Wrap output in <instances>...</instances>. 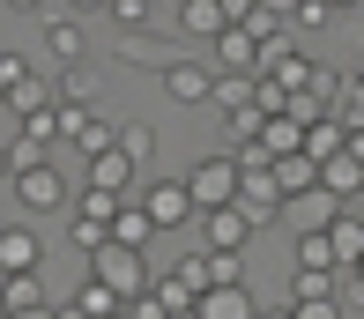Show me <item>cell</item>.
<instances>
[{
  "instance_id": "1",
  "label": "cell",
  "mask_w": 364,
  "mask_h": 319,
  "mask_svg": "<svg viewBox=\"0 0 364 319\" xmlns=\"http://www.w3.org/2000/svg\"><path fill=\"white\" fill-rule=\"evenodd\" d=\"M90 282H105L112 297H119V305H134V297H149V260L134 253V245H97L90 253Z\"/></svg>"
},
{
  "instance_id": "2",
  "label": "cell",
  "mask_w": 364,
  "mask_h": 319,
  "mask_svg": "<svg viewBox=\"0 0 364 319\" xmlns=\"http://www.w3.org/2000/svg\"><path fill=\"white\" fill-rule=\"evenodd\" d=\"M186 193H193V208H230V200H238V156H230V148H216V156H201L186 171Z\"/></svg>"
},
{
  "instance_id": "3",
  "label": "cell",
  "mask_w": 364,
  "mask_h": 319,
  "mask_svg": "<svg viewBox=\"0 0 364 319\" xmlns=\"http://www.w3.org/2000/svg\"><path fill=\"white\" fill-rule=\"evenodd\" d=\"M141 215H149V230H178V223H201V208H193L186 178H149V186H141Z\"/></svg>"
},
{
  "instance_id": "4",
  "label": "cell",
  "mask_w": 364,
  "mask_h": 319,
  "mask_svg": "<svg viewBox=\"0 0 364 319\" xmlns=\"http://www.w3.org/2000/svg\"><path fill=\"white\" fill-rule=\"evenodd\" d=\"M8 186H15V200H23V208H38V215L68 208V193H75V186H68V171H60V156H53V163H23Z\"/></svg>"
},
{
  "instance_id": "5",
  "label": "cell",
  "mask_w": 364,
  "mask_h": 319,
  "mask_svg": "<svg viewBox=\"0 0 364 319\" xmlns=\"http://www.w3.org/2000/svg\"><path fill=\"white\" fill-rule=\"evenodd\" d=\"M156 75H164V97H171V104H208V97H216V67L208 60H164Z\"/></svg>"
},
{
  "instance_id": "6",
  "label": "cell",
  "mask_w": 364,
  "mask_h": 319,
  "mask_svg": "<svg viewBox=\"0 0 364 319\" xmlns=\"http://www.w3.org/2000/svg\"><path fill=\"white\" fill-rule=\"evenodd\" d=\"M245 245H253V215H245L238 200L201 215V253H245Z\"/></svg>"
},
{
  "instance_id": "7",
  "label": "cell",
  "mask_w": 364,
  "mask_h": 319,
  "mask_svg": "<svg viewBox=\"0 0 364 319\" xmlns=\"http://www.w3.org/2000/svg\"><path fill=\"white\" fill-rule=\"evenodd\" d=\"M238 208L253 215V230L260 223H283V193H275V171L260 163V171H238Z\"/></svg>"
},
{
  "instance_id": "8",
  "label": "cell",
  "mask_w": 364,
  "mask_h": 319,
  "mask_svg": "<svg viewBox=\"0 0 364 319\" xmlns=\"http://www.w3.org/2000/svg\"><path fill=\"white\" fill-rule=\"evenodd\" d=\"M112 126L105 112H60V148H75V156H97V148H112Z\"/></svg>"
},
{
  "instance_id": "9",
  "label": "cell",
  "mask_w": 364,
  "mask_h": 319,
  "mask_svg": "<svg viewBox=\"0 0 364 319\" xmlns=\"http://www.w3.org/2000/svg\"><path fill=\"white\" fill-rule=\"evenodd\" d=\"M327 253H335L342 275L364 260V208H335V223H327Z\"/></svg>"
},
{
  "instance_id": "10",
  "label": "cell",
  "mask_w": 364,
  "mask_h": 319,
  "mask_svg": "<svg viewBox=\"0 0 364 319\" xmlns=\"http://www.w3.org/2000/svg\"><path fill=\"white\" fill-rule=\"evenodd\" d=\"M208 45H216V67H223V75H260V45L245 38L238 23H223L216 38H208Z\"/></svg>"
},
{
  "instance_id": "11",
  "label": "cell",
  "mask_w": 364,
  "mask_h": 319,
  "mask_svg": "<svg viewBox=\"0 0 364 319\" xmlns=\"http://www.w3.org/2000/svg\"><path fill=\"white\" fill-rule=\"evenodd\" d=\"M320 193H335V200H342V208H350V200L364 193V163L350 156V148H335V156H327V163H320Z\"/></svg>"
},
{
  "instance_id": "12",
  "label": "cell",
  "mask_w": 364,
  "mask_h": 319,
  "mask_svg": "<svg viewBox=\"0 0 364 319\" xmlns=\"http://www.w3.org/2000/svg\"><path fill=\"white\" fill-rule=\"evenodd\" d=\"M38 260H45L38 230H0V275H38Z\"/></svg>"
},
{
  "instance_id": "13",
  "label": "cell",
  "mask_w": 364,
  "mask_h": 319,
  "mask_svg": "<svg viewBox=\"0 0 364 319\" xmlns=\"http://www.w3.org/2000/svg\"><path fill=\"white\" fill-rule=\"evenodd\" d=\"M335 208H342V200H335V193H320V186H312V193H290V200H283V215L297 223V238H305V230H327V223H335Z\"/></svg>"
},
{
  "instance_id": "14",
  "label": "cell",
  "mask_w": 364,
  "mask_h": 319,
  "mask_svg": "<svg viewBox=\"0 0 364 319\" xmlns=\"http://www.w3.org/2000/svg\"><path fill=\"white\" fill-rule=\"evenodd\" d=\"M68 208H75V223H82V230H105V238H112L119 193H97V186H82V193H68Z\"/></svg>"
},
{
  "instance_id": "15",
  "label": "cell",
  "mask_w": 364,
  "mask_h": 319,
  "mask_svg": "<svg viewBox=\"0 0 364 319\" xmlns=\"http://www.w3.org/2000/svg\"><path fill=\"white\" fill-rule=\"evenodd\" d=\"M45 53H53V67H82V23L75 15H45Z\"/></svg>"
},
{
  "instance_id": "16",
  "label": "cell",
  "mask_w": 364,
  "mask_h": 319,
  "mask_svg": "<svg viewBox=\"0 0 364 319\" xmlns=\"http://www.w3.org/2000/svg\"><path fill=\"white\" fill-rule=\"evenodd\" d=\"M201 319H253V290L245 282H223V290H201Z\"/></svg>"
},
{
  "instance_id": "17",
  "label": "cell",
  "mask_w": 364,
  "mask_h": 319,
  "mask_svg": "<svg viewBox=\"0 0 364 319\" xmlns=\"http://www.w3.org/2000/svg\"><path fill=\"white\" fill-rule=\"evenodd\" d=\"M90 186H97V193H119V200H127V186H134V163H127L119 148H97V156H90Z\"/></svg>"
},
{
  "instance_id": "18",
  "label": "cell",
  "mask_w": 364,
  "mask_h": 319,
  "mask_svg": "<svg viewBox=\"0 0 364 319\" xmlns=\"http://www.w3.org/2000/svg\"><path fill=\"white\" fill-rule=\"evenodd\" d=\"M268 171H275V193H283V200H290V193H312V186H320V163H312L305 148H297V156H275Z\"/></svg>"
},
{
  "instance_id": "19",
  "label": "cell",
  "mask_w": 364,
  "mask_h": 319,
  "mask_svg": "<svg viewBox=\"0 0 364 319\" xmlns=\"http://www.w3.org/2000/svg\"><path fill=\"white\" fill-rule=\"evenodd\" d=\"M149 238H156V230H149V215H141V200H119V215H112V245H134V253H141Z\"/></svg>"
},
{
  "instance_id": "20",
  "label": "cell",
  "mask_w": 364,
  "mask_h": 319,
  "mask_svg": "<svg viewBox=\"0 0 364 319\" xmlns=\"http://www.w3.org/2000/svg\"><path fill=\"white\" fill-rule=\"evenodd\" d=\"M342 141H350V126H342L335 112H327V119H312V126H305V156H312V163H327V156H335Z\"/></svg>"
},
{
  "instance_id": "21",
  "label": "cell",
  "mask_w": 364,
  "mask_h": 319,
  "mask_svg": "<svg viewBox=\"0 0 364 319\" xmlns=\"http://www.w3.org/2000/svg\"><path fill=\"white\" fill-rule=\"evenodd\" d=\"M112 148H119L127 163H156V126H141V119H127L119 134H112Z\"/></svg>"
},
{
  "instance_id": "22",
  "label": "cell",
  "mask_w": 364,
  "mask_h": 319,
  "mask_svg": "<svg viewBox=\"0 0 364 319\" xmlns=\"http://www.w3.org/2000/svg\"><path fill=\"white\" fill-rule=\"evenodd\" d=\"M178 30H186V38H216L223 8H216V0H178Z\"/></svg>"
},
{
  "instance_id": "23",
  "label": "cell",
  "mask_w": 364,
  "mask_h": 319,
  "mask_svg": "<svg viewBox=\"0 0 364 319\" xmlns=\"http://www.w3.org/2000/svg\"><path fill=\"white\" fill-rule=\"evenodd\" d=\"M30 305H53L38 290V275H0V312H30Z\"/></svg>"
},
{
  "instance_id": "24",
  "label": "cell",
  "mask_w": 364,
  "mask_h": 319,
  "mask_svg": "<svg viewBox=\"0 0 364 319\" xmlns=\"http://www.w3.org/2000/svg\"><path fill=\"white\" fill-rule=\"evenodd\" d=\"M342 275H312V267H290V305H312V297H335Z\"/></svg>"
},
{
  "instance_id": "25",
  "label": "cell",
  "mask_w": 364,
  "mask_h": 319,
  "mask_svg": "<svg viewBox=\"0 0 364 319\" xmlns=\"http://www.w3.org/2000/svg\"><path fill=\"white\" fill-rule=\"evenodd\" d=\"M297 267H312V275H342L335 253H327V230H305V238H297Z\"/></svg>"
},
{
  "instance_id": "26",
  "label": "cell",
  "mask_w": 364,
  "mask_h": 319,
  "mask_svg": "<svg viewBox=\"0 0 364 319\" xmlns=\"http://www.w3.org/2000/svg\"><path fill=\"white\" fill-rule=\"evenodd\" d=\"M45 104H53V82H38V75H30L23 90L8 97V112H15V119H30V112H45Z\"/></svg>"
},
{
  "instance_id": "27",
  "label": "cell",
  "mask_w": 364,
  "mask_h": 319,
  "mask_svg": "<svg viewBox=\"0 0 364 319\" xmlns=\"http://www.w3.org/2000/svg\"><path fill=\"white\" fill-rule=\"evenodd\" d=\"M105 15H112L119 30H141L149 15H156V0H105Z\"/></svg>"
},
{
  "instance_id": "28",
  "label": "cell",
  "mask_w": 364,
  "mask_h": 319,
  "mask_svg": "<svg viewBox=\"0 0 364 319\" xmlns=\"http://www.w3.org/2000/svg\"><path fill=\"white\" fill-rule=\"evenodd\" d=\"M223 282H245V253H208V290Z\"/></svg>"
},
{
  "instance_id": "29",
  "label": "cell",
  "mask_w": 364,
  "mask_h": 319,
  "mask_svg": "<svg viewBox=\"0 0 364 319\" xmlns=\"http://www.w3.org/2000/svg\"><path fill=\"white\" fill-rule=\"evenodd\" d=\"M30 82V67H23V53H0V104H8L15 90Z\"/></svg>"
},
{
  "instance_id": "30",
  "label": "cell",
  "mask_w": 364,
  "mask_h": 319,
  "mask_svg": "<svg viewBox=\"0 0 364 319\" xmlns=\"http://www.w3.org/2000/svg\"><path fill=\"white\" fill-rule=\"evenodd\" d=\"M290 319H342V297H312V305H290Z\"/></svg>"
},
{
  "instance_id": "31",
  "label": "cell",
  "mask_w": 364,
  "mask_h": 319,
  "mask_svg": "<svg viewBox=\"0 0 364 319\" xmlns=\"http://www.w3.org/2000/svg\"><path fill=\"white\" fill-rule=\"evenodd\" d=\"M290 15H297V23H305V30H320L327 15H335V8H327V0H290Z\"/></svg>"
},
{
  "instance_id": "32",
  "label": "cell",
  "mask_w": 364,
  "mask_h": 319,
  "mask_svg": "<svg viewBox=\"0 0 364 319\" xmlns=\"http://www.w3.org/2000/svg\"><path fill=\"white\" fill-rule=\"evenodd\" d=\"M119 319H171V312H164V305H156V297H134V305H127Z\"/></svg>"
},
{
  "instance_id": "33",
  "label": "cell",
  "mask_w": 364,
  "mask_h": 319,
  "mask_svg": "<svg viewBox=\"0 0 364 319\" xmlns=\"http://www.w3.org/2000/svg\"><path fill=\"white\" fill-rule=\"evenodd\" d=\"M223 8V23H245V15H253V0H216Z\"/></svg>"
},
{
  "instance_id": "34",
  "label": "cell",
  "mask_w": 364,
  "mask_h": 319,
  "mask_svg": "<svg viewBox=\"0 0 364 319\" xmlns=\"http://www.w3.org/2000/svg\"><path fill=\"white\" fill-rule=\"evenodd\" d=\"M0 319H53V305H30V312H0Z\"/></svg>"
},
{
  "instance_id": "35",
  "label": "cell",
  "mask_w": 364,
  "mask_h": 319,
  "mask_svg": "<svg viewBox=\"0 0 364 319\" xmlns=\"http://www.w3.org/2000/svg\"><path fill=\"white\" fill-rule=\"evenodd\" d=\"M8 8H23V15H38V8H45V0H8Z\"/></svg>"
},
{
  "instance_id": "36",
  "label": "cell",
  "mask_w": 364,
  "mask_h": 319,
  "mask_svg": "<svg viewBox=\"0 0 364 319\" xmlns=\"http://www.w3.org/2000/svg\"><path fill=\"white\" fill-rule=\"evenodd\" d=\"M350 282H357V297H364V260H357V267H350Z\"/></svg>"
},
{
  "instance_id": "37",
  "label": "cell",
  "mask_w": 364,
  "mask_h": 319,
  "mask_svg": "<svg viewBox=\"0 0 364 319\" xmlns=\"http://www.w3.org/2000/svg\"><path fill=\"white\" fill-rule=\"evenodd\" d=\"M0 178H15V163H8V148H0Z\"/></svg>"
},
{
  "instance_id": "38",
  "label": "cell",
  "mask_w": 364,
  "mask_h": 319,
  "mask_svg": "<svg viewBox=\"0 0 364 319\" xmlns=\"http://www.w3.org/2000/svg\"><path fill=\"white\" fill-rule=\"evenodd\" d=\"M253 319H290V305H283V312H253Z\"/></svg>"
},
{
  "instance_id": "39",
  "label": "cell",
  "mask_w": 364,
  "mask_h": 319,
  "mask_svg": "<svg viewBox=\"0 0 364 319\" xmlns=\"http://www.w3.org/2000/svg\"><path fill=\"white\" fill-rule=\"evenodd\" d=\"M68 8H105V0H68Z\"/></svg>"
},
{
  "instance_id": "40",
  "label": "cell",
  "mask_w": 364,
  "mask_h": 319,
  "mask_svg": "<svg viewBox=\"0 0 364 319\" xmlns=\"http://www.w3.org/2000/svg\"><path fill=\"white\" fill-rule=\"evenodd\" d=\"M327 8H357V0H327Z\"/></svg>"
}]
</instances>
